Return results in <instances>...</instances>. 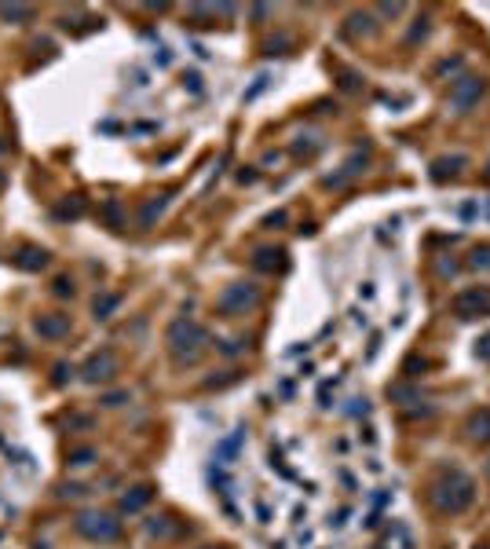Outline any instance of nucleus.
<instances>
[{
	"label": "nucleus",
	"mask_w": 490,
	"mask_h": 549,
	"mask_svg": "<svg viewBox=\"0 0 490 549\" xmlns=\"http://www.w3.org/2000/svg\"><path fill=\"white\" fill-rule=\"evenodd\" d=\"M165 344L168 352H172L176 363H198L201 355H205V344H209V330L194 319H172L165 330Z\"/></svg>",
	"instance_id": "1"
},
{
	"label": "nucleus",
	"mask_w": 490,
	"mask_h": 549,
	"mask_svg": "<svg viewBox=\"0 0 490 549\" xmlns=\"http://www.w3.org/2000/svg\"><path fill=\"white\" fill-rule=\"evenodd\" d=\"M472 498H476V483L461 469L443 472V476L435 480V487H432V502H435L439 513H465L468 505H472Z\"/></svg>",
	"instance_id": "2"
},
{
	"label": "nucleus",
	"mask_w": 490,
	"mask_h": 549,
	"mask_svg": "<svg viewBox=\"0 0 490 549\" xmlns=\"http://www.w3.org/2000/svg\"><path fill=\"white\" fill-rule=\"evenodd\" d=\"M257 308H260V286H253V282H234L216 297V311L223 319H242Z\"/></svg>",
	"instance_id": "3"
},
{
	"label": "nucleus",
	"mask_w": 490,
	"mask_h": 549,
	"mask_svg": "<svg viewBox=\"0 0 490 549\" xmlns=\"http://www.w3.org/2000/svg\"><path fill=\"white\" fill-rule=\"evenodd\" d=\"M81 538H88V542H117L121 538V520L110 513H99V509H88L81 513L77 520H73Z\"/></svg>",
	"instance_id": "4"
},
{
	"label": "nucleus",
	"mask_w": 490,
	"mask_h": 549,
	"mask_svg": "<svg viewBox=\"0 0 490 549\" xmlns=\"http://www.w3.org/2000/svg\"><path fill=\"white\" fill-rule=\"evenodd\" d=\"M457 319H487L490 315V286H468L450 301Z\"/></svg>",
	"instance_id": "5"
},
{
	"label": "nucleus",
	"mask_w": 490,
	"mask_h": 549,
	"mask_svg": "<svg viewBox=\"0 0 490 549\" xmlns=\"http://www.w3.org/2000/svg\"><path fill=\"white\" fill-rule=\"evenodd\" d=\"M117 370H121V363H117V352L114 348H99L95 355L84 359V366H81V377L88 385H106V381H114Z\"/></svg>",
	"instance_id": "6"
},
{
	"label": "nucleus",
	"mask_w": 490,
	"mask_h": 549,
	"mask_svg": "<svg viewBox=\"0 0 490 549\" xmlns=\"http://www.w3.org/2000/svg\"><path fill=\"white\" fill-rule=\"evenodd\" d=\"M483 92H487L483 77H457L450 84V107H454V114H468L479 99H483Z\"/></svg>",
	"instance_id": "7"
},
{
	"label": "nucleus",
	"mask_w": 490,
	"mask_h": 549,
	"mask_svg": "<svg viewBox=\"0 0 490 549\" xmlns=\"http://www.w3.org/2000/svg\"><path fill=\"white\" fill-rule=\"evenodd\" d=\"M34 330H37L40 337H48V341H62V337H70V315H62V311L37 315V319H34Z\"/></svg>",
	"instance_id": "8"
},
{
	"label": "nucleus",
	"mask_w": 490,
	"mask_h": 549,
	"mask_svg": "<svg viewBox=\"0 0 490 549\" xmlns=\"http://www.w3.org/2000/svg\"><path fill=\"white\" fill-rule=\"evenodd\" d=\"M362 168H366V154H362V151H355V154H351L348 162H344V165H340V173L326 176V187H344L348 179H355V176L362 173Z\"/></svg>",
	"instance_id": "9"
},
{
	"label": "nucleus",
	"mask_w": 490,
	"mask_h": 549,
	"mask_svg": "<svg viewBox=\"0 0 490 549\" xmlns=\"http://www.w3.org/2000/svg\"><path fill=\"white\" fill-rule=\"evenodd\" d=\"M468 165L465 154H450V157H439V162H432V179L435 183H443V179H454L461 176V168Z\"/></svg>",
	"instance_id": "10"
},
{
	"label": "nucleus",
	"mask_w": 490,
	"mask_h": 549,
	"mask_svg": "<svg viewBox=\"0 0 490 549\" xmlns=\"http://www.w3.org/2000/svg\"><path fill=\"white\" fill-rule=\"evenodd\" d=\"M146 531H151L154 538H176V535H183V524H176L172 516H154V520H146Z\"/></svg>",
	"instance_id": "11"
},
{
	"label": "nucleus",
	"mask_w": 490,
	"mask_h": 549,
	"mask_svg": "<svg viewBox=\"0 0 490 549\" xmlns=\"http://www.w3.org/2000/svg\"><path fill=\"white\" fill-rule=\"evenodd\" d=\"M468 436H472V443H490V407L472 414V421H468Z\"/></svg>",
	"instance_id": "12"
},
{
	"label": "nucleus",
	"mask_w": 490,
	"mask_h": 549,
	"mask_svg": "<svg viewBox=\"0 0 490 549\" xmlns=\"http://www.w3.org/2000/svg\"><path fill=\"white\" fill-rule=\"evenodd\" d=\"M242 443H245V429H238V432H234V436H227V439H223L220 447H216V465H231V461H234V454H238V447H242Z\"/></svg>",
	"instance_id": "13"
},
{
	"label": "nucleus",
	"mask_w": 490,
	"mask_h": 549,
	"mask_svg": "<svg viewBox=\"0 0 490 549\" xmlns=\"http://www.w3.org/2000/svg\"><path fill=\"white\" fill-rule=\"evenodd\" d=\"M253 264H257V271H279L285 268V249H260Z\"/></svg>",
	"instance_id": "14"
},
{
	"label": "nucleus",
	"mask_w": 490,
	"mask_h": 549,
	"mask_svg": "<svg viewBox=\"0 0 490 549\" xmlns=\"http://www.w3.org/2000/svg\"><path fill=\"white\" fill-rule=\"evenodd\" d=\"M151 498H154L151 487H132V494H125V498H121V513H140Z\"/></svg>",
	"instance_id": "15"
},
{
	"label": "nucleus",
	"mask_w": 490,
	"mask_h": 549,
	"mask_svg": "<svg viewBox=\"0 0 490 549\" xmlns=\"http://www.w3.org/2000/svg\"><path fill=\"white\" fill-rule=\"evenodd\" d=\"M18 268H26V271H40V268H48V253H44V249L26 246L23 253H18Z\"/></svg>",
	"instance_id": "16"
},
{
	"label": "nucleus",
	"mask_w": 490,
	"mask_h": 549,
	"mask_svg": "<svg viewBox=\"0 0 490 549\" xmlns=\"http://www.w3.org/2000/svg\"><path fill=\"white\" fill-rule=\"evenodd\" d=\"M117 308H121V293H103V297H95V304H92L95 319H110Z\"/></svg>",
	"instance_id": "17"
},
{
	"label": "nucleus",
	"mask_w": 490,
	"mask_h": 549,
	"mask_svg": "<svg viewBox=\"0 0 490 549\" xmlns=\"http://www.w3.org/2000/svg\"><path fill=\"white\" fill-rule=\"evenodd\" d=\"M165 205H168V198H165V194H162V198H151V202L143 205V213H140V227H151L154 220L165 213Z\"/></svg>",
	"instance_id": "18"
},
{
	"label": "nucleus",
	"mask_w": 490,
	"mask_h": 549,
	"mask_svg": "<svg viewBox=\"0 0 490 549\" xmlns=\"http://www.w3.org/2000/svg\"><path fill=\"white\" fill-rule=\"evenodd\" d=\"M318 146H322V136H318V132H307V136H296L293 154H315Z\"/></svg>",
	"instance_id": "19"
},
{
	"label": "nucleus",
	"mask_w": 490,
	"mask_h": 549,
	"mask_svg": "<svg viewBox=\"0 0 490 549\" xmlns=\"http://www.w3.org/2000/svg\"><path fill=\"white\" fill-rule=\"evenodd\" d=\"M0 18H34L29 4H0Z\"/></svg>",
	"instance_id": "20"
},
{
	"label": "nucleus",
	"mask_w": 490,
	"mask_h": 549,
	"mask_svg": "<svg viewBox=\"0 0 490 549\" xmlns=\"http://www.w3.org/2000/svg\"><path fill=\"white\" fill-rule=\"evenodd\" d=\"M468 264H472L476 271H490V246H476L472 257H468Z\"/></svg>",
	"instance_id": "21"
},
{
	"label": "nucleus",
	"mask_w": 490,
	"mask_h": 549,
	"mask_svg": "<svg viewBox=\"0 0 490 549\" xmlns=\"http://www.w3.org/2000/svg\"><path fill=\"white\" fill-rule=\"evenodd\" d=\"M99 458V454H95V447H77L70 454V465H92V461Z\"/></svg>",
	"instance_id": "22"
},
{
	"label": "nucleus",
	"mask_w": 490,
	"mask_h": 549,
	"mask_svg": "<svg viewBox=\"0 0 490 549\" xmlns=\"http://www.w3.org/2000/svg\"><path fill=\"white\" fill-rule=\"evenodd\" d=\"M268 84H271V77H268V73H260V77L253 81V88L245 92V103H253L257 96H263V92H268Z\"/></svg>",
	"instance_id": "23"
},
{
	"label": "nucleus",
	"mask_w": 490,
	"mask_h": 549,
	"mask_svg": "<svg viewBox=\"0 0 490 549\" xmlns=\"http://www.w3.org/2000/svg\"><path fill=\"white\" fill-rule=\"evenodd\" d=\"M81 213H84V202H81L77 194H73V202H62V205H59V216H73V220H77Z\"/></svg>",
	"instance_id": "24"
},
{
	"label": "nucleus",
	"mask_w": 490,
	"mask_h": 549,
	"mask_svg": "<svg viewBox=\"0 0 490 549\" xmlns=\"http://www.w3.org/2000/svg\"><path fill=\"white\" fill-rule=\"evenodd\" d=\"M476 359H483V363H490V333H483L476 341Z\"/></svg>",
	"instance_id": "25"
},
{
	"label": "nucleus",
	"mask_w": 490,
	"mask_h": 549,
	"mask_svg": "<svg viewBox=\"0 0 490 549\" xmlns=\"http://www.w3.org/2000/svg\"><path fill=\"white\" fill-rule=\"evenodd\" d=\"M55 297H73V282L70 279H55Z\"/></svg>",
	"instance_id": "26"
},
{
	"label": "nucleus",
	"mask_w": 490,
	"mask_h": 549,
	"mask_svg": "<svg viewBox=\"0 0 490 549\" xmlns=\"http://www.w3.org/2000/svg\"><path fill=\"white\" fill-rule=\"evenodd\" d=\"M103 403L106 407H121V403H129V392H110V396H103Z\"/></svg>",
	"instance_id": "27"
},
{
	"label": "nucleus",
	"mask_w": 490,
	"mask_h": 549,
	"mask_svg": "<svg viewBox=\"0 0 490 549\" xmlns=\"http://www.w3.org/2000/svg\"><path fill=\"white\" fill-rule=\"evenodd\" d=\"M70 429H92V418H88V414H73V418H70Z\"/></svg>",
	"instance_id": "28"
},
{
	"label": "nucleus",
	"mask_w": 490,
	"mask_h": 549,
	"mask_svg": "<svg viewBox=\"0 0 490 549\" xmlns=\"http://www.w3.org/2000/svg\"><path fill=\"white\" fill-rule=\"evenodd\" d=\"M285 220H289V216H285V213H271L268 220H263V224H268V227H282Z\"/></svg>",
	"instance_id": "29"
},
{
	"label": "nucleus",
	"mask_w": 490,
	"mask_h": 549,
	"mask_svg": "<svg viewBox=\"0 0 490 549\" xmlns=\"http://www.w3.org/2000/svg\"><path fill=\"white\" fill-rule=\"evenodd\" d=\"M457 66H461V59H446V62H439V70H435V73H450Z\"/></svg>",
	"instance_id": "30"
},
{
	"label": "nucleus",
	"mask_w": 490,
	"mask_h": 549,
	"mask_svg": "<svg viewBox=\"0 0 490 549\" xmlns=\"http://www.w3.org/2000/svg\"><path fill=\"white\" fill-rule=\"evenodd\" d=\"M402 12V4H381V15H391V18H396Z\"/></svg>",
	"instance_id": "31"
},
{
	"label": "nucleus",
	"mask_w": 490,
	"mask_h": 549,
	"mask_svg": "<svg viewBox=\"0 0 490 549\" xmlns=\"http://www.w3.org/2000/svg\"><path fill=\"white\" fill-rule=\"evenodd\" d=\"M66 374H73V370H70V366H66V363H59V366H55V381L62 385V381H66Z\"/></svg>",
	"instance_id": "32"
},
{
	"label": "nucleus",
	"mask_w": 490,
	"mask_h": 549,
	"mask_svg": "<svg viewBox=\"0 0 490 549\" xmlns=\"http://www.w3.org/2000/svg\"><path fill=\"white\" fill-rule=\"evenodd\" d=\"M391 396H396V399H413L417 392H413V388H391Z\"/></svg>",
	"instance_id": "33"
},
{
	"label": "nucleus",
	"mask_w": 490,
	"mask_h": 549,
	"mask_svg": "<svg viewBox=\"0 0 490 549\" xmlns=\"http://www.w3.org/2000/svg\"><path fill=\"white\" fill-rule=\"evenodd\" d=\"M187 84H190V92H201V77H198V73H187Z\"/></svg>",
	"instance_id": "34"
},
{
	"label": "nucleus",
	"mask_w": 490,
	"mask_h": 549,
	"mask_svg": "<svg viewBox=\"0 0 490 549\" xmlns=\"http://www.w3.org/2000/svg\"><path fill=\"white\" fill-rule=\"evenodd\" d=\"M0 154H8V143H4V140H0Z\"/></svg>",
	"instance_id": "35"
},
{
	"label": "nucleus",
	"mask_w": 490,
	"mask_h": 549,
	"mask_svg": "<svg viewBox=\"0 0 490 549\" xmlns=\"http://www.w3.org/2000/svg\"><path fill=\"white\" fill-rule=\"evenodd\" d=\"M201 549H223V546H201Z\"/></svg>",
	"instance_id": "36"
},
{
	"label": "nucleus",
	"mask_w": 490,
	"mask_h": 549,
	"mask_svg": "<svg viewBox=\"0 0 490 549\" xmlns=\"http://www.w3.org/2000/svg\"><path fill=\"white\" fill-rule=\"evenodd\" d=\"M487 176H490V168H487Z\"/></svg>",
	"instance_id": "37"
}]
</instances>
